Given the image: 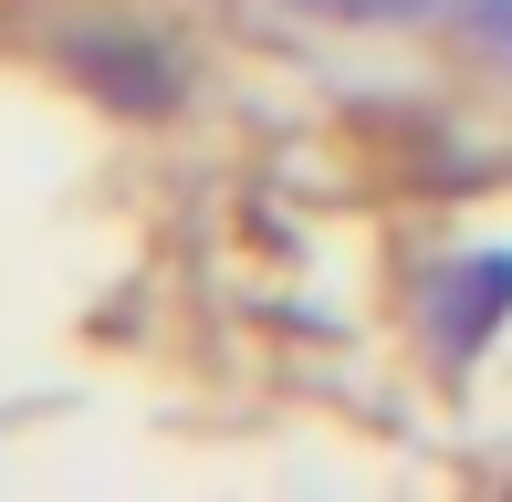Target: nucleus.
<instances>
[{
  "label": "nucleus",
  "instance_id": "f257e3e1",
  "mask_svg": "<svg viewBox=\"0 0 512 502\" xmlns=\"http://www.w3.org/2000/svg\"><path fill=\"white\" fill-rule=\"evenodd\" d=\"M502 293H512V262L460 283V304H450V346H471V335H481V314H502Z\"/></svg>",
  "mask_w": 512,
  "mask_h": 502
}]
</instances>
